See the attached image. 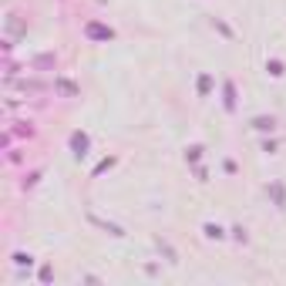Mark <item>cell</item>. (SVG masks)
I'll use <instances>...</instances> for the list:
<instances>
[{
    "instance_id": "obj_1",
    "label": "cell",
    "mask_w": 286,
    "mask_h": 286,
    "mask_svg": "<svg viewBox=\"0 0 286 286\" xmlns=\"http://www.w3.org/2000/svg\"><path fill=\"white\" fill-rule=\"evenodd\" d=\"M68 145H71V155H74L77 162H81L84 155L91 152V135H88V132H71V138H68Z\"/></svg>"
},
{
    "instance_id": "obj_2",
    "label": "cell",
    "mask_w": 286,
    "mask_h": 286,
    "mask_svg": "<svg viewBox=\"0 0 286 286\" xmlns=\"http://www.w3.org/2000/svg\"><path fill=\"white\" fill-rule=\"evenodd\" d=\"M266 195L273 199L276 212H286V185H283V182H269V185H266Z\"/></svg>"
},
{
    "instance_id": "obj_3",
    "label": "cell",
    "mask_w": 286,
    "mask_h": 286,
    "mask_svg": "<svg viewBox=\"0 0 286 286\" xmlns=\"http://www.w3.org/2000/svg\"><path fill=\"white\" fill-rule=\"evenodd\" d=\"M222 108L229 114L236 111V81H222Z\"/></svg>"
},
{
    "instance_id": "obj_4",
    "label": "cell",
    "mask_w": 286,
    "mask_h": 286,
    "mask_svg": "<svg viewBox=\"0 0 286 286\" xmlns=\"http://www.w3.org/2000/svg\"><path fill=\"white\" fill-rule=\"evenodd\" d=\"M202 236H206V239H215V243L229 239V232L219 226V222H202Z\"/></svg>"
},
{
    "instance_id": "obj_5",
    "label": "cell",
    "mask_w": 286,
    "mask_h": 286,
    "mask_svg": "<svg viewBox=\"0 0 286 286\" xmlns=\"http://www.w3.org/2000/svg\"><path fill=\"white\" fill-rule=\"evenodd\" d=\"M252 128H256V132H276V118H273V114H256V118H252Z\"/></svg>"
},
{
    "instance_id": "obj_6",
    "label": "cell",
    "mask_w": 286,
    "mask_h": 286,
    "mask_svg": "<svg viewBox=\"0 0 286 286\" xmlns=\"http://www.w3.org/2000/svg\"><path fill=\"white\" fill-rule=\"evenodd\" d=\"M155 246H158V252H165V256H169V259H165V263H172V266H175V263H179V252H175V249H172L169 243H165V239H155Z\"/></svg>"
},
{
    "instance_id": "obj_7",
    "label": "cell",
    "mask_w": 286,
    "mask_h": 286,
    "mask_svg": "<svg viewBox=\"0 0 286 286\" xmlns=\"http://www.w3.org/2000/svg\"><path fill=\"white\" fill-rule=\"evenodd\" d=\"M229 232H232V239H236L239 246H249V232H246V226H239V222H236V226H229Z\"/></svg>"
},
{
    "instance_id": "obj_8",
    "label": "cell",
    "mask_w": 286,
    "mask_h": 286,
    "mask_svg": "<svg viewBox=\"0 0 286 286\" xmlns=\"http://www.w3.org/2000/svg\"><path fill=\"white\" fill-rule=\"evenodd\" d=\"M195 88H199V98H206L212 91V74H199V81H195Z\"/></svg>"
},
{
    "instance_id": "obj_9",
    "label": "cell",
    "mask_w": 286,
    "mask_h": 286,
    "mask_svg": "<svg viewBox=\"0 0 286 286\" xmlns=\"http://www.w3.org/2000/svg\"><path fill=\"white\" fill-rule=\"evenodd\" d=\"M14 266L17 269H24V266L31 269L34 266V256H31V252H14Z\"/></svg>"
},
{
    "instance_id": "obj_10",
    "label": "cell",
    "mask_w": 286,
    "mask_h": 286,
    "mask_svg": "<svg viewBox=\"0 0 286 286\" xmlns=\"http://www.w3.org/2000/svg\"><path fill=\"white\" fill-rule=\"evenodd\" d=\"M91 222H95V226H101V229H108L111 236H125V232H121V226H114V222H105V219H98V215H91Z\"/></svg>"
},
{
    "instance_id": "obj_11",
    "label": "cell",
    "mask_w": 286,
    "mask_h": 286,
    "mask_svg": "<svg viewBox=\"0 0 286 286\" xmlns=\"http://www.w3.org/2000/svg\"><path fill=\"white\" fill-rule=\"evenodd\" d=\"M37 179H40V169H34L31 175L24 172V182H20V189H34V185H37Z\"/></svg>"
},
{
    "instance_id": "obj_12",
    "label": "cell",
    "mask_w": 286,
    "mask_h": 286,
    "mask_svg": "<svg viewBox=\"0 0 286 286\" xmlns=\"http://www.w3.org/2000/svg\"><path fill=\"white\" fill-rule=\"evenodd\" d=\"M266 74L283 77V61H266Z\"/></svg>"
},
{
    "instance_id": "obj_13",
    "label": "cell",
    "mask_w": 286,
    "mask_h": 286,
    "mask_svg": "<svg viewBox=\"0 0 286 286\" xmlns=\"http://www.w3.org/2000/svg\"><path fill=\"white\" fill-rule=\"evenodd\" d=\"M88 37H111V31H108V27H98V24H91V27H88Z\"/></svg>"
},
{
    "instance_id": "obj_14",
    "label": "cell",
    "mask_w": 286,
    "mask_h": 286,
    "mask_svg": "<svg viewBox=\"0 0 286 286\" xmlns=\"http://www.w3.org/2000/svg\"><path fill=\"white\" fill-rule=\"evenodd\" d=\"M212 27H215L219 34H226V37H232V31H229V27H226V24H222V20H219V17H212Z\"/></svg>"
},
{
    "instance_id": "obj_15",
    "label": "cell",
    "mask_w": 286,
    "mask_h": 286,
    "mask_svg": "<svg viewBox=\"0 0 286 286\" xmlns=\"http://www.w3.org/2000/svg\"><path fill=\"white\" fill-rule=\"evenodd\" d=\"M51 276H54V269H51V266H40V273H37L40 283H51Z\"/></svg>"
},
{
    "instance_id": "obj_16",
    "label": "cell",
    "mask_w": 286,
    "mask_h": 286,
    "mask_svg": "<svg viewBox=\"0 0 286 286\" xmlns=\"http://www.w3.org/2000/svg\"><path fill=\"white\" fill-rule=\"evenodd\" d=\"M111 165H114V158H105V162H101V165H98V169L91 172V175H95V179H98V175H101V172H105V169H111Z\"/></svg>"
},
{
    "instance_id": "obj_17",
    "label": "cell",
    "mask_w": 286,
    "mask_h": 286,
    "mask_svg": "<svg viewBox=\"0 0 286 286\" xmlns=\"http://www.w3.org/2000/svg\"><path fill=\"white\" fill-rule=\"evenodd\" d=\"M276 148H280V142H263V152H269V155H273Z\"/></svg>"
}]
</instances>
